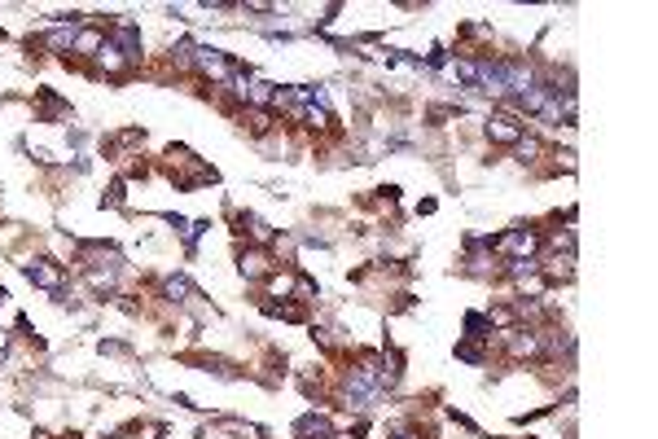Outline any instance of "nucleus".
<instances>
[{
	"mask_svg": "<svg viewBox=\"0 0 658 439\" xmlns=\"http://www.w3.org/2000/svg\"><path fill=\"white\" fill-rule=\"evenodd\" d=\"M535 246H540V242H535V233H523V229L501 237V255H509L513 264H518V259H531V255H535Z\"/></svg>",
	"mask_w": 658,
	"mask_h": 439,
	"instance_id": "nucleus-1",
	"label": "nucleus"
},
{
	"mask_svg": "<svg viewBox=\"0 0 658 439\" xmlns=\"http://www.w3.org/2000/svg\"><path fill=\"white\" fill-rule=\"evenodd\" d=\"M27 277H31V282H35L39 290H49V294H57V290H62V268H57V264H49V259H35V264L27 268Z\"/></svg>",
	"mask_w": 658,
	"mask_h": 439,
	"instance_id": "nucleus-2",
	"label": "nucleus"
},
{
	"mask_svg": "<svg viewBox=\"0 0 658 439\" xmlns=\"http://www.w3.org/2000/svg\"><path fill=\"white\" fill-rule=\"evenodd\" d=\"M193 66L202 71V75H211V79H219V84H224V79L233 75V66H229L215 49H197V53H193Z\"/></svg>",
	"mask_w": 658,
	"mask_h": 439,
	"instance_id": "nucleus-3",
	"label": "nucleus"
},
{
	"mask_svg": "<svg viewBox=\"0 0 658 439\" xmlns=\"http://www.w3.org/2000/svg\"><path fill=\"white\" fill-rule=\"evenodd\" d=\"M487 132H492V141H501V145H518V141H523L518 124H513V119H505V114H496L492 124H487Z\"/></svg>",
	"mask_w": 658,
	"mask_h": 439,
	"instance_id": "nucleus-4",
	"label": "nucleus"
},
{
	"mask_svg": "<svg viewBox=\"0 0 658 439\" xmlns=\"http://www.w3.org/2000/svg\"><path fill=\"white\" fill-rule=\"evenodd\" d=\"M97 62H102L106 71H118V66H123V62H128V53H123V49H118V44H114V40H102V49H97Z\"/></svg>",
	"mask_w": 658,
	"mask_h": 439,
	"instance_id": "nucleus-5",
	"label": "nucleus"
},
{
	"mask_svg": "<svg viewBox=\"0 0 658 439\" xmlns=\"http://www.w3.org/2000/svg\"><path fill=\"white\" fill-rule=\"evenodd\" d=\"M242 272H246V277H264V272H268V255H264V251H246V255H242Z\"/></svg>",
	"mask_w": 658,
	"mask_h": 439,
	"instance_id": "nucleus-6",
	"label": "nucleus"
},
{
	"mask_svg": "<svg viewBox=\"0 0 658 439\" xmlns=\"http://www.w3.org/2000/svg\"><path fill=\"white\" fill-rule=\"evenodd\" d=\"M242 97H250L255 106H268V102H276V92H272V84H264V79H255L250 88H242Z\"/></svg>",
	"mask_w": 658,
	"mask_h": 439,
	"instance_id": "nucleus-7",
	"label": "nucleus"
},
{
	"mask_svg": "<svg viewBox=\"0 0 658 439\" xmlns=\"http://www.w3.org/2000/svg\"><path fill=\"white\" fill-rule=\"evenodd\" d=\"M71 49L75 53H97V49H102V31H79Z\"/></svg>",
	"mask_w": 658,
	"mask_h": 439,
	"instance_id": "nucleus-8",
	"label": "nucleus"
},
{
	"mask_svg": "<svg viewBox=\"0 0 658 439\" xmlns=\"http://www.w3.org/2000/svg\"><path fill=\"white\" fill-rule=\"evenodd\" d=\"M509 347H513V356H535V351H540V338H535V334H513Z\"/></svg>",
	"mask_w": 658,
	"mask_h": 439,
	"instance_id": "nucleus-9",
	"label": "nucleus"
},
{
	"mask_svg": "<svg viewBox=\"0 0 658 439\" xmlns=\"http://www.w3.org/2000/svg\"><path fill=\"white\" fill-rule=\"evenodd\" d=\"M242 224L250 229V237H255V242H268V237H272V229H268V224H264V220H259V215H246Z\"/></svg>",
	"mask_w": 658,
	"mask_h": 439,
	"instance_id": "nucleus-10",
	"label": "nucleus"
},
{
	"mask_svg": "<svg viewBox=\"0 0 658 439\" xmlns=\"http://www.w3.org/2000/svg\"><path fill=\"white\" fill-rule=\"evenodd\" d=\"M290 286H294L290 277H272V282H268V290H272V294H290Z\"/></svg>",
	"mask_w": 658,
	"mask_h": 439,
	"instance_id": "nucleus-11",
	"label": "nucleus"
},
{
	"mask_svg": "<svg viewBox=\"0 0 658 439\" xmlns=\"http://www.w3.org/2000/svg\"><path fill=\"white\" fill-rule=\"evenodd\" d=\"M167 294H171V299H185V294H189V286H185V282H176V277H171V282H167Z\"/></svg>",
	"mask_w": 658,
	"mask_h": 439,
	"instance_id": "nucleus-12",
	"label": "nucleus"
}]
</instances>
